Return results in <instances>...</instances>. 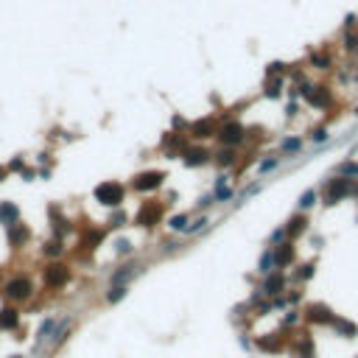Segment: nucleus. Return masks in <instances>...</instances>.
<instances>
[{"label":"nucleus","instance_id":"obj_25","mask_svg":"<svg viewBox=\"0 0 358 358\" xmlns=\"http://www.w3.org/2000/svg\"><path fill=\"white\" fill-rule=\"evenodd\" d=\"M283 92V78H272V81H266V95L269 98H277Z\"/></svg>","mask_w":358,"mask_h":358},{"label":"nucleus","instance_id":"obj_27","mask_svg":"<svg viewBox=\"0 0 358 358\" xmlns=\"http://www.w3.org/2000/svg\"><path fill=\"white\" fill-rule=\"evenodd\" d=\"M311 64L319 67V70H328V67H330V56H328V53H314V56H311Z\"/></svg>","mask_w":358,"mask_h":358},{"label":"nucleus","instance_id":"obj_23","mask_svg":"<svg viewBox=\"0 0 358 358\" xmlns=\"http://www.w3.org/2000/svg\"><path fill=\"white\" fill-rule=\"evenodd\" d=\"M300 148H302V137H288V140L280 143V151H286V154H294Z\"/></svg>","mask_w":358,"mask_h":358},{"label":"nucleus","instance_id":"obj_33","mask_svg":"<svg viewBox=\"0 0 358 358\" xmlns=\"http://www.w3.org/2000/svg\"><path fill=\"white\" fill-rule=\"evenodd\" d=\"M171 230H179V232H185V230H188V216H174V218H171Z\"/></svg>","mask_w":358,"mask_h":358},{"label":"nucleus","instance_id":"obj_35","mask_svg":"<svg viewBox=\"0 0 358 358\" xmlns=\"http://www.w3.org/2000/svg\"><path fill=\"white\" fill-rule=\"evenodd\" d=\"M314 277V263H305V266L297 272V280H311Z\"/></svg>","mask_w":358,"mask_h":358},{"label":"nucleus","instance_id":"obj_29","mask_svg":"<svg viewBox=\"0 0 358 358\" xmlns=\"http://www.w3.org/2000/svg\"><path fill=\"white\" fill-rule=\"evenodd\" d=\"M126 297V286H115V288H109V294H106V302H120Z\"/></svg>","mask_w":358,"mask_h":358},{"label":"nucleus","instance_id":"obj_40","mask_svg":"<svg viewBox=\"0 0 358 358\" xmlns=\"http://www.w3.org/2000/svg\"><path fill=\"white\" fill-rule=\"evenodd\" d=\"M115 249H118L120 255H126L129 249H132V244H129V241H123V238H120V241H115Z\"/></svg>","mask_w":358,"mask_h":358},{"label":"nucleus","instance_id":"obj_44","mask_svg":"<svg viewBox=\"0 0 358 358\" xmlns=\"http://www.w3.org/2000/svg\"><path fill=\"white\" fill-rule=\"evenodd\" d=\"M356 25V14H347V20H344V28H353Z\"/></svg>","mask_w":358,"mask_h":358},{"label":"nucleus","instance_id":"obj_19","mask_svg":"<svg viewBox=\"0 0 358 358\" xmlns=\"http://www.w3.org/2000/svg\"><path fill=\"white\" fill-rule=\"evenodd\" d=\"M274 269H277V266H274V252H272V249H269V252H263V255H260L258 272H260V274H272Z\"/></svg>","mask_w":358,"mask_h":358},{"label":"nucleus","instance_id":"obj_13","mask_svg":"<svg viewBox=\"0 0 358 358\" xmlns=\"http://www.w3.org/2000/svg\"><path fill=\"white\" fill-rule=\"evenodd\" d=\"M17 216H20V210H17L11 202H0V224L14 227L17 224Z\"/></svg>","mask_w":358,"mask_h":358},{"label":"nucleus","instance_id":"obj_10","mask_svg":"<svg viewBox=\"0 0 358 358\" xmlns=\"http://www.w3.org/2000/svg\"><path fill=\"white\" fill-rule=\"evenodd\" d=\"M286 288V277H283L280 272H272V274H266V283H263V294H269V297H277Z\"/></svg>","mask_w":358,"mask_h":358},{"label":"nucleus","instance_id":"obj_8","mask_svg":"<svg viewBox=\"0 0 358 358\" xmlns=\"http://www.w3.org/2000/svg\"><path fill=\"white\" fill-rule=\"evenodd\" d=\"M165 179V174L162 171H146V174H140V176H134V190H154V188H160V182Z\"/></svg>","mask_w":358,"mask_h":358},{"label":"nucleus","instance_id":"obj_36","mask_svg":"<svg viewBox=\"0 0 358 358\" xmlns=\"http://www.w3.org/2000/svg\"><path fill=\"white\" fill-rule=\"evenodd\" d=\"M45 255H50V258H56V255H62V244H59V241L48 244V246H45Z\"/></svg>","mask_w":358,"mask_h":358},{"label":"nucleus","instance_id":"obj_1","mask_svg":"<svg viewBox=\"0 0 358 358\" xmlns=\"http://www.w3.org/2000/svg\"><path fill=\"white\" fill-rule=\"evenodd\" d=\"M353 188H356V179H347V176H333V179H328L322 188V202L328 204V207H333V204H339L342 199L353 196Z\"/></svg>","mask_w":358,"mask_h":358},{"label":"nucleus","instance_id":"obj_32","mask_svg":"<svg viewBox=\"0 0 358 358\" xmlns=\"http://www.w3.org/2000/svg\"><path fill=\"white\" fill-rule=\"evenodd\" d=\"M300 358H314V344H311L308 336L300 342Z\"/></svg>","mask_w":358,"mask_h":358},{"label":"nucleus","instance_id":"obj_43","mask_svg":"<svg viewBox=\"0 0 358 358\" xmlns=\"http://www.w3.org/2000/svg\"><path fill=\"white\" fill-rule=\"evenodd\" d=\"M123 221H126V216H123V213H118V216L112 218V227H123Z\"/></svg>","mask_w":358,"mask_h":358},{"label":"nucleus","instance_id":"obj_41","mask_svg":"<svg viewBox=\"0 0 358 358\" xmlns=\"http://www.w3.org/2000/svg\"><path fill=\"white\" fill-rule=\"evenodd\" d=\"M230 196H232V190H230V188H224V185H218L216 199H221V202H224V199H230Z\"/></svg>","mask_w":358,"mask_h":358},{"label":"nucleus","instance_id":"obj_39","mask_svg":"<svg viewBox=\"0 0 358 358\" xmlns=\"http://www.w3.org/2000/svg\"><path fill=\"white\" fill-rule=\"evenodd\" d=\"M283 70H286V64H283V62H272V64H269V76H277V73H283Z\"/></svg>","mask_w":358,"mask_h":358},{"label":"nucleus","instance_id":"obj_12","mask_svg":"<svg viewBox=\"0 0 358 358\" xmlns=\"http://www.w3.org/2000/svg\"><path fill=\"white\" fill-rule=\"evenodd\" d=\"M305 230H308V218L302 216V213H297V216L286 224V238L294 241V238H300V235H302Z\"/></svg>","mask_w":358,"mask_h":358},{"label":"nucleus","instance_id":"obj_17","mask_svg":"<svg viewBox=\"0 0 358 358\" xmlns=\"http://www.w3.org/2000/svg\"><path fill=\"white\" fill-rule=\"evenodd\" d=\"M134 272H137L134 266H123V269H118V272L112 274V283H115V286H126V283L134 277Z\"/></svg>","mask_w":358,"mask_h":358},{"label":"nucleus","instance_id":"obj_5","mask_svg":"<svg viewBox=\"0 0 358 358\" xmlns=\"http://www.w3.org/2000/svg\"><path fill=\"white\" fill-rule=\"evenodd\" d=\"M302 98L308 101L311 106H316V109H325V106H330V92L325 90V87H302Z\"/></svg>","mask_w":358,"mask_h":358},{"label":"nucleus","instance_id":"obj_7","mask_svg":"<svg viewBox=\"0 0 358 358\" xmlns=\"http://www.w3.org/2000/svg\"><path fill=\"white\" fill-rule=\"evenodd\" d=\"M272 252H274V266H277V269L291 266V263H294V258H297L294 244H291V241H283V244H277Z\"/></svg>","mask_w":358,"mask_h":358},{"label":"nucleus","instance_id":"obj_14","mask_svg":"<svg viewBox=\"0 0 358 358\" xmlns=\"http://www.w3.org/2000/svg\"><path fill=\"white\" fill-rule=\"evenodd\" d=\"M17 322H20V316H17L14 308H3V311H0V328H3V330L17 328Z\"/></svg>","mask_w":358,"mask_h":358},{"label":"nucleus","instance_id":"obj_11","mask_svg":"<svg viewBox=\"0 0 358 358\" xmlns=\"http://www.w3.org/2000/svg\"><path fill=\"white\" fill-rule=\"evenodd\" d=\"M160 216H162V207H160V204H146V207L137 213V224L151 227V224H157V221H160Z\"/></svg>","mask_w":358,"mask_h":358},{"label":"nucleus","instance_id":"obj_26","mask_svg":"<svg viewBox=\"0 0 358 358\" xmlns=\"http://www.w3.org/2000/svg\"><path fill=\"white\" fill-rule=\"evenodd\" d=\"M260 350H269V353H280L283 350V342H277V339H260Z\"/></svg>","mask_w":358,"mask_h":358},{"label":"nucleus","instance_id":"obj_37","mask_svg":"<svg viewBox=\"0 0 358 358\" xmlns=\"http://www.w3.org/2000/svg\"><path fill=\"white\" fill-rule=\"evenodd\" d=\"M344 48H347V50H356V48H358V34H347V36H344Z\"/></svg>","mask_w":358,"mask_h":358},{"label":"nucleus","instance_id":"obj_6","mask_svg":"<svg viewBox=\"0 0 358 358\" xmlns=\"http://www.w3.org/2000/svg\"><path fill=\"white\" fill-rule=\"evenodd\" d=\"M67 280H70V272H67V266H62V263H50V266L45 269V286L59 288Z\"/></svg>","mask_w":358,"mask_h":358},{"label":"nucleus","instance_id":"obj_24","mask_svg":"<svg viewBox=\"0 0 358 358\" xmlns=\"http://www.w3.org/2000/svg\"><path fill=\"white\" fill-rule=\"evenodd\" d=\"M316 204V190H305L300 196V213H305V210H311Z\"/></svg>","mask_w":358,"mask_h":358},{"label":"nucleus","instance_id":"obj_20","mask_svg":"<svg viewBox=\"0 0 358 358\" xmlns=\"http://www.w3.org/2000/svg\"><path fill=\"white\" fill-rule=\"evenodd\" d=\"M25 238H28V230H25L22 224H14V227H11V232H8V244H11V246H20Z\"/></svg>","mask_w":358,"mask_h":358},{"label":"nucleus","instance_id":"obj_16","mask_svg":"<svg viewBox=\"0 0 358 358\" xmlns=\"http://www.w3.org/2000/svg\"><path fill=\"white\" fill-rule=\"evenodd\" d=\"M216 134V126H213V120H199V123H193V137H213Z\"/></svg>","mask_w":358,"mask_h":358},{"label":"nucleus","instance_id":"obj_4","mask_svg":"<svg viewBox=\"0 0 358 358\" xmlns=\"http://www.w3.org/2000/svg\"><path fill=\"white\" fill-rule=\"evenodd\" d=\"M305 319L314 325H333L336 322V314H333L328 305H322V302H314V305H308V311H305Z\"/></svg>","mask_w":358,"mask_h":358},{"label":"nucleus","instance_id":"obj_2","mask_svg":"<svg viewBox=\"0 0 358 358\" xmlns=\"http://www.w3.org/2000/svg\"><path fill=\"white\" fill-rule=\"evenodd\" d=\"M95 199H98L101 204H106V207H118L120 202H123V185L118 182H104L95 188Z\"/></svg>","mask_w":358,"mask_h":358},{"label":"nucleus","instance_id":"obj_9","mask_svg":"<svg viewBox=\"0 0 358 358\" xmlns=\"http://www.w3.org/2000/svg\"><path fill=\"white\" fill-rule=\"evenodd\" d=\"M6 297H8V300H17V302L28 300V297H31V283L25 280V277H14V280L6 286Z\"/></svg>","mask_w":358,"mask_h":358},{"label":"nucleus","instance_id":"obj_38","mask_svg":"<svg viewBox=\"0 0 358 358\" xmlns=\"http://www.w3.org/2000/svg\"><path fill=\"white\" fill-rule=\"evenodd\" d=\"M286 241V227H280V230L272 232V244H283Z\"/></svg>","mask_w":358,"mask_h":358},{"label":"nucleus","instance_id":"obj_47","mask_svg":"<svg viewBox=\"0 0 358 358\" xmlns=\"http://www.w3.org/2000/svg\"><path fill=\"white\" fill-rule=\"evenodd\" d=\"M11 358H20V356H11Z\"/></svg>","mask_w":358,"mask_h":358},{"label":"nucleus","instance_id":"obj_3","mask_svg":"<svg viewBox=\"0 0 358 358\" xmlns=\"http://www.w3.org/2000/svg\"><path fill=\"white\" fill-rule=\"evenodd\" d=\"M216 137L221 143H224L227 148H232V146H238V143H244V137H246V132H244V126L241 123H235V120H230V123H224V126L216 132Z\"/></svg>","mask_w":358,"mask_h":358},{"label":"nucleus","instance_id":"obj_18","mask_svg":"<svg viewBox=\"0 0 358 358\" xmlns=\"http://www.w3.org/2000/svg\"><path fill=\"white\" fill-rule=\"evenodd\" d=\"M333 328L342 333V336H347V339H353V336H358V328L353 322H347V319H339L336 316V322H333Z\"/></svg>","mask_w":358,"mask_h":358},{"label":"nucleus","instance_id":"obj_15","mask_svg":"<svg viewBox=\"0 0 358 358\" xmlns=\"http://www.w3.org/2000/svg\"><path fill=\"white\" fill-rule=\"evenodd\" d=\"M207 151H204V148H188V151H185V162H188V165H204V162H207Z\"/></svg>","mask_w":358,"mask_h":358},{"label":"nucleus","instance_id":"obj_31","mask_svg":"<svg viewBox=\"0 0 358 358\" xmlns=\"http://www.w3.org/2000/svg\"><path fill=\"white\" fill-rule=\"evenodd\" d=\"M67 330H70V319H64V322L59 325V330L53 333V344H62L64 336H67Z\"/></svg>","mask_w":358,"mask_h":358},{"label":"nucleus","instance_id":"obj_45","mask_svg":"<svg viewBox=\"0 0 358 358\" xmlns=\"http://www.w3.org/2000/svg\"><path fill=\"white\" fill-rule=\"evenodd\" d=\"M353 196H356V199H358V182H356V188H353Z\"/></svg>","mask_w":358,"mask_h":358},{"label":"nucleus","instance_id":"obj_30","mask_svg":"<svg viewBox=\"0 0 358 358\" xmlns=\"http://www.w3.org/2000/svg\"><path fill=\"white\" fill-rule=\"evenodd\" d=\"M277 165H280V157H269V160H263L258 165V171H260V174H269V171H274Z\"/></svg>","mask_w":358,"mask_h":358},{"label":"nucleus","instance_id":"obj_42","mask_svg":"<svg viewBox=\"0 0 358 358\" xmlns=\"http://www.w3.org/2000/svg\"><path fill=\"white\" fill-rule=\"evenodd\" d=\"M204 224H207V218H199V221H193V224H190V227H188V230H185V232H196L199 227H204Z\"/></svg>","mask_w":358,"mask_h":358},{"label":"nucleus","instance_id":"obj_22","mask_svg":"<svg viewBox=\"0 0 358 358\" xmlns=\"http://www.w3.org/2000/svg\"><path fill=\"white\" fill-rule=\"evenodd\" d=\"M339 176H347V179H358V162H342L339 165Z\"/></svg>","mask_w":358,"mask_h":358},{"label":"nucleus","instance_id":"obj_34","mask_svg":"<svg viewBox=\"0 0 358 358\" xmlns=\"http://www.w3.org/2000/svg\"><path fill=\"white\" fill-rule=\"evenodd\" d=\"M328 137H330V134H328V129H325V126H319V129L311 132V140H314V143H325Z\"/></svg>","mask_w":358,"mask_h":358},{"label":"nucleus","instance_id":"obj_46","mask_svg":"<svg viewBox=\"0 0 358 358\" xmlns=\"http://www.w3.org/2000/svg\"><path fill=\"white\" fill-rule=\"evenodd\" d=\"M3 176H6V168H0V182H3Z\"/></svg>","mask_w":358,"mask_h":358},{"label":"nucleus","instance_id":"obj_28","mask_svg":"<svg viewBox=\"0 0 358 358\" xmlns=\"http://www.w3.org/2000/svg\"><path fill=\"white\" fill-rule=\"evenodd\" d=\"M235 160H238V157H235L232 148H221V154H218V165H221V168H224V165H232Z\"/></svg>","mask_w":358,"mask_h":358},{"label":"nucleus","instance_id":"obj_21","mask_svg":"<svg viewBox=\"0 0 358 358\" xmlns=\"http://www.w3.org/2000/svg\"><path fill=\"white\" fill-rule=\"evenodd\" d=\"M53 328H56V319H53V316H50V319H45L42 328H39V344H45L50 336H53Z\"/></svg>","mask_w":358,"mask_h":358}]
</instances>
